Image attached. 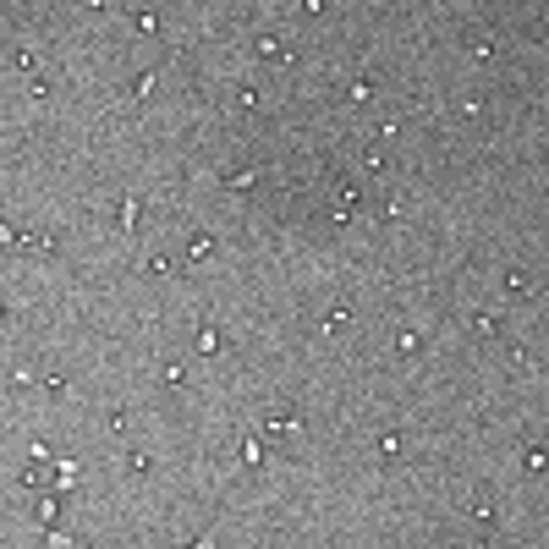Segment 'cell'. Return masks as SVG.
<instances>
[{
  "instance_id": "6da1fadb",
  "label": "cell",
  "mask_w": 549,
  "mask_h": 549,
  "mask_svg": "<svg viewBox=\"0 0 549 549\" xmlns=\"http://www.w3.org/2000/svg\"><path fill=\"white\" fill-rule=\"evenodd\" d=\"M121 236H138V198H121Z\"/></svg>"
},
{
  "instance_id": "7a4b0ae2",
  "label": "cell",
  "mask_w": 549,
  "mask_h": 549,
  "mask_svg": "<svg viewBox=\"0 0 549 549\" xmlns=\"http://www.w3.org/2000/svg\"><path fill=\"white\" fill-rule=\"evenodd\" d=\"M352 209H357V187H341L335 192V220H352Z\"/></svg>"
},
{
  "instance_id": "3957f363",
  "label": "cell",
  "mask_w": 549,
  "mask_h": 549,
  "mask_svg": "<svg viewBox=\"0 0 549 549\" xmlns=\"http://www.w3.org/2000/svg\"><path fill=\"white\" fill-rule=\"evenodd\" d=\"M198 352H220V330H204L198 335Z\"/></svg>"
},
{
  "instance_id": "277c9868",
  "label": "cell",
  "mask_w": 549,
  "mask_h": 549,
  "mask_svg": "<svg viewBox=\"0 0 549 549\" xmlns=\"http://www.w3.org/2000/svg\"><path fill=\"white\" fill-rule=\"evenodd\" d=\"M242 456H247V462H253V467H258V462H264V451H258V440H253V434H247V440H242Z\"/></svg>"
},
{
  "instance_id": "5b68a950",
  "label": "cell",
  "mask_w": 549,
  "mask_h": 549,
  "mask_svg": "<svg viewBox=\"0 0 549 549\" xmlns=\"http://www.w3.org/2000/svg\"><path fill=\"white\" fill-rule=\"evenodd\" d=\"M0 247H17V231H11V226H0Z\"/></svg>"
},
{
  "instance_id": "8992f818",
  "label": "cell",
  "mask_w": 549,
  "mask_h": 549,
  "mask_svg": "<svg viewBox=\"0 0 549 549\" xmlns=\"http://www.w3.org/2000/svg\"><path fill=\"white\" fill-rule=\"evenodd\" d=\"M187 549H209V539H198V544H187Z\"/></svg>"
}]
</instances>
